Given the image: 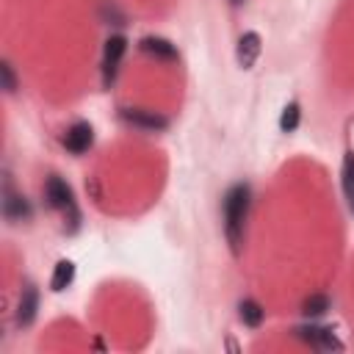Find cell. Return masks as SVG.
<instances>
[{
	"instance_id": "1",
	"label": "cell",
	"mask_w": 354,
	"mask_h": 354,
	"mask_svg": "<svg viewBox=\"0 0 354 354\" xmlns=\"http://www.w3.org/2000/svg\"><path fill=\"white\" fill-rule=\"evenodd\" d=\"M249 202H252V191H249L246 183H235L224 194V235H227V243H230L232 254H241V249H243Z\"/></svg>"
},
{
	"instance_id": "9",
	"label": "cell",
	"mask_w": 354,
	"mask_h": 354,
	"mask_svg": "<svg viewBox=\"0 0 354 354\" xmlns=\"http://www.w3.org/2000/svg\"><path fill=\"white\" fill-rule=\"evenodd\" d=\"M138 47H141V53L155 55L160 61H180V50L169 39H163V36H144L138 41Z\"/></svg>"
},
{
	"instance_id": "11",
	"label": "cell",
	"mask_w": 354,
	"mask_h": 354,
	"mask_svg": "<svg viewBox=\"0 0 354 354\" xmlns=\"http://www.w3.org/2000/svg\"><path fill=\"white\" fill-rule=\"evenodd\" d=\"M72 279H75V263L72 260H58L55 268H53V277H50V290L61 293L72 285Z\"/></svg>"
},
{
	"instance_id": "7",
	"label": "cell",
	"mask_w": 354,
	"mask_h": 354,
	"mask_svg": "<svg viewBox=\"0 0 354 354\" xmlns=\"http://www.w3.org/2000/svg\"><path fill=\"white\" fill-rule=\"evenodd\" d=\"M122 119L130 122L133 127H141L147 133H155V130H166L169 127V119L155 113V111H141V108H124L122 111Z\"/></svg>"
},
{
	"instance_id": "16",
	"label": "cell",
	"mask_w": 354,
	"mask_h": 354,
	"mask_svg": "<svg viewBox=\"0 0 354 354\" xmlns=\"http://www.w3.org/2000/svg\"><path fill=\"white\" fill-rule=\"evenodd\" d=\"M0 75H3V88H6V94H14V91H17V77H14V66H11L8 61L0 64Z\"/></svg>"
},
{
	"instance_id": "3",
	"label": "cell",
	"mask_w": 354,
	"mask_h": 354,
	"mask_svg": "<svg viewBox=\"0 0 354 354\" xmlns=\"http://www.w3.org/2000/svg\"><path fill=\"white\" fill-rule=\"evenodd\" d=\"M293 335H296L299 340L310 343V346L318 348V351H340V348H343V343H340V340L332 335V329H326V326L304 324V326H296Z\"/></svg>"
},
{
	"instance_id": "13",
	"label": "cell",
	"mask_w": 354,
	"mask_h": 354,
	"mask_svg": "<svg viewBox=\"0 0 354 354\" xmlns=\"http://www.w3.org/2000/svg\"><path fill=\"white\" fill-rule=\"evenodd\" d=\"M329 296L326 293H313V296H307L304 299V304H301V313L307 315V318H318V315H324L326 310H329Z\"/></svg>"
},
{
	"instance_id": "6",
	"label": "cell",
	"mask_w": 354,
	"mask_h": 354,
	"mask_svg": "<svg viewBox=\"0 0 354 354\" xmlns=\"http://www.w3.org/2000/svg\"><path fill=\"white\" fill-rule=\"evenodd\" d=\"M91 144H94V127H91L88 122H75V124H69V130L64 133V147H66L72 155L88 152Z\"/></svg>"
},
{
	"instance_id": "12",
	"label": "cell",
	"mask_w": 354,
	"mask_h": 354,
	"mask_svg": "<svg viewBox=\"0 0 354 354\" xmlns=\"http://www.w3.org/2000/svg\"><path fill=\"white\" fill-rule=\"evenodd\" d=\"M238 315H241V321H243L246 326H260L263 318H266V310H263L260 301H254V299H243V301L238 304Z\"/></svg>"
},
{
	"instance_id": "14",
	"label": "cell",
	"mask_w": 354,
	"mask_h": 354,
	"mask_svg": "<svg viewBox=\"0 0 354 354\" xmlns=\"http://www.w3.org/2000/svg\"><path fill=\"white\" fill-rule=\"evenodd\" d=\"M299 119H301L299 102H288V105L282 108V113H279V130H282V133H293V130L299 127Z\"/></svg>"
},
{
	"instance_id": "2",
	"label": "cell",
	"mask_w": 354,
	"mask_h": 354,
	"mask_svg": "<svg viewBox=\"0 0 354 354\" xmlns=\"http://www.w3.org/2000/svg\"><path fill=\"white\" fill-rule=\"evenodd\" d=\"M44 199H47L50 207L64 210V216L69 213V232L77 230L80 213H77V207H75V196H72V188L66 185V180H61L58 174H50L47 183H44Z\"/></svg>"
},
{
	"instance_id": "10",
	"label": "cell",
	"mask_w": 354,
	"mask_h": 354,
	"mask_svg": "<svg viewBox=\"0 0 354 354\" xmlns=\"http://www.w3.org/2000/svg\"><path fill=\"white\" fill-rule=\"evenodd\" d=\"M36 310H39V290L33 285H25L22 293H19V301H17V324L19 326L33 324Z\"/></svg>"
},
{
	"instance_id": "4",
	"label": "cell",
	"mask_w": 354,
	"mask_h": 354,
	"mask_svg": "<svg viewBox=\"0 0 354 354\" xmlns=\"http://www.w3.org/2000/svg\"><path fill=\"white\" fill-rule=\"evenodd\" d=\"M127 50V39L124 36H108L105 41V50H102V83L111 88V83L116 80V72H119V61Z\"/></svg>"
},
{
	"instance_id": "17",
	"label": "cell",
	"mask_w": 354,
	"mask_h": 354,
	"mask_svg": "<svg viewBox=\"0 0 354 354\" xmlns=\"http://www.w3.org/2000/svg\"><path fill=\"white\" fill-rule=\"evenodd\" d=\"M102 19H108V25H124V14L113 3H102Z\"/></svg>"
},
{
	"instance_id": "18",
	"label": "cell",
	"mask_w": 354,
	"mask_h": 354,
	"mask_svg": "<svg viewBox=\"0 0 354 354\" xmlns=\"http://www.w3.org/2000/svg\"><path fill=\"white\" fill-rule=\"evenodd\" d=\"M230 3H232V6H241V3H243V0H230Z\"/></svg>"
},
{
	"instance_id": "8",
	"label": "cell",
	"mask_w": 354,
	"mask_h": 354,
	"mask_svg": "<svg viewBox=\"0 0 354 354\" xmlns=\"http://www.w3.org/2000/svg\"><path fill=\"white\" fill-rule=\"evenodd\" d=\"M3 213L11 224H19V221H28L30 218V205L22 194H17L11 188V183H6V191H3Z\"/></svg>"
},
{
	"instance_id": "5",
	"label": "cell",
	"mask_w": 354,
	"mask_h": 354,
	"mask_svg": "<svg viewBox=\"0 0 354 354\" xmlns=\"http://www.w3.org/2000/svg\"><path fill=\"white\" fill-rule=\"evenodd\" d=\"M263 53V39L257 30H246L241 39H238V47H235V58H238V66L241 69H252L257 64Z\"/></svg>"
},
{
	"instance_id": "15",
	"label": "cell",
	"mask_w": 354,
	"mask_h": 354,
	"mask_svg": "<svg viewBox=\"0 0 354 354\" xmlns=\"http://www.w3.org/2000/svg\"><path fill=\"white\" fill-rule=\"evenodd\" d=\"M343 188H346V196H348V205L354 210V155L346 158V169H343Z\"/></svg>"
}]
</instances>
